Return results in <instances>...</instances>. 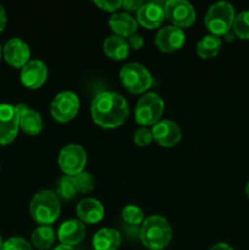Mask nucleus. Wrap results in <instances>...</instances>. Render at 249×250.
Wrapping results in <instances>:
<instances>
[{
	"label": "nucleus",
	"mask_w": 249,
	"mask_h": 250,
	"mask_svg": "<svg viewBox=\"0 0 249 250\" xmlns=\"http://www.w3.org/2000/svg\"><path fill=\"white\" fill-rule=\"evenodd\" d=\"M90 114L98 126L112 129L120 127L126 121L129 115V106L121 94L105 90L93 98Z\"/></svg>",
	"instance_id": "nucleus-1"
},
{
	"label": "nucleus",
	"mask_w": 249,
	"mask_h": 250,
	"mask_svg": "<svg viewBox=\"0 0 249 250\" xmlns=\"http://www.w3.org/2000/svg\"><path fill=\"white\" fill-rule=\"evenodd\" d=\"M142 244L150 250H161L170 244L172 239V229L165 217L153 215L144 219L139 229Z\"/></svg>",
	"instance_id": "nucleus-2"
},
{
	"label": "nucleus",
	"mask_w": 249,
	"mask_h": 250,
	"mask_svg": "<svg viewBox=\"0 0 249 250\" xmlns=\"http://www.w3.org/2000/svg\"><path fill=\"white\" fill-rule=\"evenodd\" d=\"M31 216L41 225H51L60 215V199L51 190H41L32 198Z\"/></svg>",
	"instance_id": "nucleus-3"
},
{
	"label": "nucleus",
	"mask_w": 249,
	"mask_h": 250,
	"mask_svg": "<svg viewBox=\"0 0 249 250\" xmlns=\"http://www.w3.org/2000/svg\"><path fill=\"white\" fill-rule=\"evenodd\" d=\"M236 10L233 5L227 1H219L209 7L204 17V23L212 36L224 37L232 29Z\"/></svg>",
	"instance_id": "nucleus-4"
},
{
	"label": "nucleus",
	"mask_w": 249,
	"mask_h": 250,
	"mask_svg": "<svg viewBox=\"0 0 249 250\" xmlns=\"http://www.w3.org/2000/svg\"><path fill=\"white\" fill-rule=\"evenodd\" d=\"M165 104L163 98L156 93H145L139 98L134 110V119L137 124L143 127L154 126L161 120Z\"/></svg>",
	"instance_id": "nucleus-5"
},
{
	"label": "nucleus",
	"mask_w": 249,
	"mask_h": 250,
	"mask_svg": "<svg viewBox=\"0 0 249 250\" xmlns=\"http://www.w3.org/2000/svg\"><path fill=\"white\" fill-rule=\"evenodd\" d=\"M121 84L133 94L146 92L153 85V76L148 68L138 62L126 63L120 71Z\"/></svg>",
	"instance_id": "nucleus-6"
},
{
	"label": "nucleus",
	"mask_w": 249,
	"mask_h": 250,
	"mask_svg": "<svg viewBox=\"0 0 249 250\" xmlns=\"http://www.w3.org/2000/svg\"><path fill=\"white\" fill-rule=\"evenodd\" d=\"M165 17L178 28H188L197 19L194 6L186 0H168L164 2Z\"/></svg>",
	"instance_id": "nucleus-7"
},
{
	"label": "nucleus",
	"mask_w": 249,
	"mask_h": 250,
	"mask_svg": "<svg viewBox=\"0 0 249 250\" xmlns=\"http://www.w3.org/2000/svg\"><path fill=\"white\" fill-rule=\"evenodd\" d=\"M58 164L65 175L76 176L77 173L84 171L87 164V153L80 144H67L59 153Z\"/></svg>",
	"instance_id": "nucleus-8"
},
{
	"label": "nucleus",
	"mask_w": 249,
	"mask_h": 250,
	"mask_svg": "<svg viewBox=\"0 0 249 250\" xmlns=\"http://www.w3.org/2000/svg\"><path fill=\"white\" fill-rule=\"evenodd\" d=\"M80 110V99L76 93L66 90L54 97L50 104V114L53 119L58 122L71 121L76 117Z\"/></svg>",
	"instance_id": "nucleus-9"
},
{
	"label": "nucleus",
	"mask_w": 249,
	"mask_h": 250,
	"mask_svg": "<svg viewBox=\"0 0 249 250\" xmlns=\"http://www.w3.org/2000/svg\"><path fill=\"white\" fill-rule=\"evenodd\" d=\"M20 128V116L16 106L0 104V144L6 146L15 141Z\"/></svg>",
	"instance_id": "nucleus-10"
},
{
	"label": "nucleus",
	"mask_w": 249,
	"mask_h": 250,
	"mask_svg": "<svg viewBox=\"0 0 249 250\" xmlns=\"http://www.w3.org/2000/svg\"><path fill=\"white\" fill-rule=\"evenodd\" d=\"M2 54L5 61L15 68H23L31 61V50L28 44L21 38L9 39L4 45Z\"/></svg>",
	"instance_id": "nucleus-11"
},
{
	"label": "nucleus",
	"mask_w": 249,
	"mask_h": 250,
	"mask_svg": "<svg viewBox=\"0 0 249 250\" xmlns=\"http://www.w3.org/2000/svg\"><path fill=\"white\" fill-rule=\"evenodd\" d=\"M153 138L159 146L164 148H172L181 141V128L171 120H160L151 128Z\"/></svg>",
	"instance_id": "nucleus-12"
},
{
	"label": "nucleus",
	"mask_w": 249,
	"mask_h": 250,
	"mask_svg": "<svg viewBox=\"0 0 249 250\" xmlns=\"http://www.w3.org/2000/svg\"><path fill=\"white\" fill-rule=\"evenodd\" d=\"M22 84L29 89H38L48 80V66L42 60H31L20 73Z\"/></svg>",
	"instance_id": "nucleus-13"
},
{
	"label": "nucleus",
	"mask_w": 249,
	"mask_h": 250,
	"mask_svg": "<svg viewBox=\"0 0 249 250\" xmlns=\"http://www.w3.org/2000/svg\"><path fill=\"white\" fill-rule=\"evenodd\" d=\"M136 14L137 22L146 29L158 28L166 19L164 4L156 1L144 2Z\"/></svg>",
	"instance_id": "nucleus-14"
},
{
	"label": "nucleus",
	"mask_w": 249,
	"mask_h": 250,
	"mask_svg": "<svg viewBox=\"0 0 249 250\" xmlns=\"http://www.w3.org/2000/svg\"><path fill=\"white\" fill-rule=\"evenodd\" d=\"M186 36L183 31L175 26H166L156 33L155 44L164 53H172L183 46Z\"/></svg>",
	"instance_id": "nucleus-15"
},
{
	"label": "nucleus",
	"mask_w": 249,
	"mask_h": 250,
	"mask_svg": "<svg viewBox=\"0 0 249 250\" xmlns=\"http://www.w3.org/2000/svg\"><path fill=\"white\" fill-rule=\"evenodd\" d=\"M85 225L80 220H67L62 222L58 229V238L61 244L75 247L80 244L85 237Z\"/></svg>",
	"instance_id": "nucleus-16"
},
{
	"label": "nucleus",
	"mask_w": 249,
	"mask_h": 250,
	"mask_svg": "<svg viewBox=\"0 0 249 250\" xmlns=\"http://www.w3.org/2000/svg\"><path fill=\"white\" fill-rule=\"evenodd\" d=\"M15 106L20 116V128L29 136H37L41 133L44 127L41 114L29 109L26 104H17Z\"/></svg>",
	"instance_id": "nucleus-17"
},
{
	"label": "nucleus",
	"mask_w": 249,
	"mask_h": 250,
	"mask_svg": "<svg viewBox=\"0 0 249 250\" xmlns=\"http://www.w3.org/2000/svg\"><path fill=\"white\" fill-rule=\"evenodd\" d=\"M76 212L83 224H97L104 217V207L94 198H84L77 204Z\"/></svg>",
	"instance_id": "nucleus-18"
},
{
	"label": "nucleus",
	"mask_w": 249,
	"mask_h": 250,
	"mask_svg": "<svg viewBox=\"0 0 249 250\" xmlns=\"http://www.w3.org/2000/svg\"><path fill=\"white\" fill-rule=\"evenodd\" d=\"M109 26L115 36L122 37V38H129L132 34L136 33L138 22L137 19L131 16L127 12H115L109 20Z\"/></svg>",
	"instance_id": "nucleus-19"
},
{
	"label": "nucleus",
	"mask_w": 249,
	"mask_h": 250,
	"mask_svg": "<svg viewBox=\"0 0 249 250\" xmlns=\"http://www.w3.org/2000/svg\"><path fill=\"white\" fill-rule=\"evenodd\" d=\"M121 234L114 229H99L93 237V248L94 250H117L121 246Z\"/></svg>",
	"instance_id": "nucleus-20"
},
{
	"label": "nucleus",
	"mask_w": 249,
	"mask_h": 250,
	"mask_svg": "<svg viewBox=\"0 0 249 250\" xmlns=\"http://www.w3.org/2000/svg\"><path fill=\"white\" fill-rule=\"evenodd\" d=\"M103 49L104 53L112 60H124L129 54L128 42L124 38L119 36H110L103 43Z\"/></svg>",
	"instance_id": "nucleus-21"
},
{
	"label": "nucleus",
	"mask_w": 249,
	"mask_h": 250,
	"mask_svg": "<svg viewBox=\"0 0 249 250\" xmlns=\"http://www.w3.org/2000/svg\"><path fill=\"white\" fill-rule=\"evenodd\" d=\"M55 242V231L50 225H41L32 233V244L39 250L50 248Z\"/></svg>",
	"instance_id": "nucleus-22"
},
{
	"label": "nucleus",
	"mask_w": 249,
	"mask_h": 250,
	"mask_svg": "<svg viewBox=\"0 0 249 250\" xmlns=\"http://www.w3.org/2000/svg\"><path fill=\"white\" fill-rule=\"evenodd\" d=\"M221 39L220 37L207 34L203 37L197 44V53L202 59H211L219 54L221 49Z\"/></svg>",
	"instance_id": "nucleus-23"
},
{
	"label": "nucleus",
	"mask_w": 249,
	"mask_h": 250,
	"mask_svg": "<svg viewBox=\"0 0 249 250\" xmlns=\"http://www.w3.org/2000/svg\"><path fill=\"white\" fill-rule=\"evenodd\" d=\"M77 193V186L73 180V176L65 175L59 178L58 183H56V195H58L59 199L68 202V200L73 199Z\"/></svg>",
	"instance_id": "nucleus-24"
},
{
	"label": "nucleus",
	"mask_w": 249,
	"mask_h": 250,
	"mask_svg": "<svg viewBox=\"0 0 249 250\" xmlns=\"http://www.w3.org/2000/svg\"><path fill=\"white\" fill-rule=\"evenodd\" d=\"M232 31L239 39H249V10H244L236 15Z\"/></svg>",
	"instance_id": "nucleus-25"
},
{
	"label": "nucleus",
	"mask_w": 249,
	"mask_h": 250,
	"mask_svg": "<svg viewBox=\"0 0 249 250\" xmlns=\"http://www.w3.org/2000/svg\"><path fill=\"white\" fill-rule=\"evenodd\" d=\"M122 220L129 225H142L144 221V212L139 207L133 204L126 205L121 212Z\"/></svg>",
	"instance_id": "nucleus-26"
},
{
	"label": "nucleus",
	"mask_w": 249,
	"mask_h": 250,
	"mask_svg": "<svg viewBox=\"0 0 249 250\" xmlns=\"http://www.w3.org/2000/svg\"><path fill=\"white\" fill-rule=\"evenodd\" d=\"M73 180H75L76 186H77V190L82 194L90 193L95 188L94 177L87 171H82V172L73 176Z\"/></svg>",
	"instance_id": "nucleus-27"
},
{
	"label": "nucleus",
	"mask_w": 249,
	"mask_h": 250,
	"mask_svg": "<svg viewBox=\"0 0 249 250\" xmlns=\"http://www.w3.org/2000/svg\"><path fill=\"white\" fill-rule=\"evenodd\" d=\"M153 141L154 138L153 133H151V129L146 128V127H141V128H138L134 132L133 142L138 146H146Z\"/></svg>",
	"instance_id": "nucleus-28"
},
{
	"label": "nucleus",
	"mask_w": 249,
	"mask_h": 250,
	"mask_svg": "<svg viewBox=\"0 0 249 250\" xmlns=\"http://www.w3.org/2000/svg\"><path fill=\"white\" fill-rule=\"evenodd\" d=\"M1 250H33L32 246L21 237H12L4 242Z\"/></svg>",
	"instance_id": "nucleus-29"
},
{
	"label": "nucleus",
	"mask_w": 249,
	"mask_h": 250,
	"mask_svg": "<svg viewBox=\"0 0 249 250\" xmlns=\"http://www.w3.org/2000/svg\"><path fill=\"white\" fill-rule=\"evenodd\" d=\"M94 5L107 12H115L122 6L121 0H94Z\"/></svg>",
	"instance_id": "nucleus-30"
},
{
	"label": "nucleus",
	"mask_w": 249,
	"mask_h": 250,
	"mask_svg": "<svg viewBox=\"0 0 249 250\" xmlns=\"http://www.w3.org/2000/svg\"><path fill=\"white\" fill-rule=\"evenodd\" d=\"M127 42H128L129 48L136 49V50H138V49H141L142 46H143V44H144L143 38H142L141 34H138V33L132 34V36L129 37L128 41H127Z\"/></svg>",
	"instance_id": "nucleus-31"
},
{
	"label": "nucleus",
	"mask_w": 249,
	"mask_h": 250,
	"mask_svg": "<svg viewBox=\"0 0 249 250\" xmlns=\"http://www.w3.org/2000/svg\"><path fill=\"white\" fill-rule=\"evenodd\" d=\"M144 2L141 0H124L122 1V7L127 10V11H138L139 7L143 5Z\"/></svg>",
	"instance_id": "nucleus-32"
},
{
	"label": "nucleus",
	"mask_w": 249,
	"mask_h": 250,
	"mask_svg": "<svg viewBox=\"0 0 249 250\" xmlns=\"http://www.w3.org/2000/svg\"><path fill=\"white\" fill-rule=\"evenodd\" d=\"M6 22H7L6 12H5V9L2 7V5L0 4V32L4 31L5 26H6Z\"/></svg>",
	"instance_id": "nucleus-33"
},
{
	"label": "nucleus",
	"mask_w": 249,
	"mask_h": 250,
	"mask_svg": "<svg viewBox=\"0 0 249 250\" xmlns=\"http://www.w3.org/2000/svg\"><path fill=\"white\" fill-rule=\"evenodd\" d=\"M210 250H234L227 243H216Z\"/></svg>",
	"instance_id": "nucleus-34"
},
{
	"label": "nucleus",
	"mask_w": 249,
	"mask_h": 250,
	"mask_svg": "<svg viewBox=\"0 0 249 250\" xmlns=\"http://www.w3.org/2000/svg\"><path fill=\"white\" fill-rule=\"evenodd\" d=\"M224 37H225V39H226L227 42H233L234 38H236V34H234V32L231 29V31L227 32V33L225 34Z\"/></svg>",
	"instance_id": "nucleus-35"
},
{
	"label": "nucleus",
	"mask_w": 249,
	"mask_h": 250,
	"mask_svg": "<svg viewBox=\"0 0 249 250\" xmlns=\"http://www.w3.org/2000/svg\"><path fill=\"white\" fill-rule=\"evenodd\" d=\"M53 250H75V249H73V247H68V246H63V244H60V246H58Z\"/></svg>",
	"instance_id": "nucleus-36"
},
{
	"label": "nucleus",
	"mask_w": 249,
	"mask_h": 250,
	"mask_svg": "<svg viewBox=\"0 0 249 250\" xmlns=\"http://www.w3.org/2000/svg\"><path fill=\"white\" fill-rule=\"evenodd\" d=\"M246 195H247V198L249 199V181L247 182V186H246Z\"/></svg>",
	"instance_id": "nucleus-37"
},
{
	"label": "nucleus",
	"mask_w": 249,
	"mask_h": 250,
	"mask_svg": "<svg viewBox=\"0 0 249 250\" xmlns=\"http://www.w3.org/2000/svg\"><path fill=\"white\" fill-rule=\"evenodd\" d=\"M2 246H4V241H2L1 236H0V250L2 249Z\"/></svg>",
	"instance_id": "nucleus-38"
},
{
	"label": "nucleus",
	"mask_w": 249,
	"mask_h": 250,
	"mask_svg": "<svg viewBox=\"0 0 249 250\" xmlns=\"http://www.w3.org/2000/svg\"><path fill=\"white\" fill-rule=\"evenodd\" d=\"M1 54H2V49L1 46H0V59H1Z\"/></svg>",
	"instance_id": "nucleus-39"
}]
</instances>
